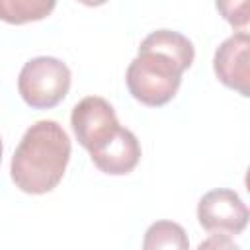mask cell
I'll list each match as a JSON object with an SVG mask.
<instances>
[{"instance_id": "1", "label": "cell", "mask_w": 250, "mask_h": 250, "mask_svg": "<svg viewBox=\"0 0 250 250\" xmlns=\"http://www.w3.org/2000/svg\"><path fill=\"white\" fill-rule=\"evenodd\" d=\"M193 57V43L186 35L172 29L148 33L125 74L131 96L150 107L168 104L176 96L182 74L191 66Z\"/></svg>"}, {"instance_id": "2", "label": "cell", "mask_w": 250, "mask_h": 250, "mask_svg": "<svg viewBox=\"0 0 250 250\" xmlns=\"http://www.w3.org/2000/svg\"><path fill=\"white\" fill-rule=\"evenodd\" d=\"M70 160V139L62 125L53 119L35 121L21 137L10 174L16 188L41 195L59 186Z\"/></svg>"}, {"instance_id": "3", "label": "cell", "mask_w": 250, "mask_h": 250, "mask_svg": "<svg viewBox=\"0 0 250 250\" xmlns=\"http://www.w3.org/2000/svg\"><path fill=\"white\" fill-rule=\"evenodd\" d=\"M70 88V70L57 57H35L27 61L18 76V90L23 102L35 109H49L61 104Z\"/></svg>"}, {"instance_id": "4", "label": "cell", "mask_w": 250, "mask_h": 250, "mask_svg": "<svg viewBox=\"0 0 250 250\" xmlns=\"http://www.w3.org/2000/svg\"><path fill=\"white\" fill-rule=\"evenodd\" d=\"M70 125L78 143L88 152H94L104 143H107L113 137V133L121 127L113 105L100 96L82 98L72 107Z\"/></svg>"}, {"instance_id": "5", "label": "cell", "mask_w": 250, "mask_h": 250, "mask_svg": "<svg viewBox=\"0 0 250 250\" xmlns=\"http://www.w3.org/2000/svg\"><path fill=\"white\" fill-rule=\"evenodd\" d=\"M248 207L240 195L227 188L207 191L197 203L199 225L215 234H240L248 225Z\"/></svg>"}, {"instance_id": "6", "label": "cell", "mask_w": 250, "mask_h": 250, "mask_svg": "<svg viewBox=\"0 0 250 250\" xmlns=\"http://www.w3.org/2000/svg\"><path fill=\"white\" fill-rule=\"evenodd\" d=\"M250 35L246 31L232 33L227 37L215 51L213 70L217 78L230 90H236L240 96H248V80H250Z\"/></svg>"}, {"instance_id": "7", "label": "cell", "mask_w": 250, "mask_h": 250, "mask_svg": "<svg viewBox=\"0 0 250 250\" xmlns=\"http://www.w3.org/2000/svg\"><path fill=\"white\" fill-rule=\"evenodd\" d=\"M90 158L104 174L125 176L133 172L141 160V143L129 129L119 127L107 143L90 152Z\"/></svg>"}, {"instance_id": "8", "label": "cell", "mask_w": 250, "mask_h": 250, "mask_svg": "<svg viewBox=\"0 0 250 250\" xmlns=\"http://www.w3.org/2000/svg\"><path fill=\"white\" fill-rule=\"evenodd\" d=\"M143 250H189V238L182 225L156 221L145 232Z\"/></svg>"}, {"instance_id": "9", "label": "cell", "mask_w": 250, "mask_h": 250, "mask_svg": "<svg viewBox=\"0 0 250 250\" xmlns=\"http://www.w3.org/2000/svg\"><path fill=\"white\" fill-rule=\"evenodd\" d=\"M55 6V0H0V20L16 25L37 21L47 18Z\"/></svg>"}, {"instance_id": "10", "label": "cell", "mask_w": 250, "mask_h": 250, "mask_svg": "<svg viewBox=\"0 0 250 250\" xmlns=\"http://www.w3.org/2000/svg\"><path fill=\"white\" fill-rule=\"evenodd\" d=\"M238 4L240 2H236V6H234V2H217V10L223 12V16H225V20L229 23L238 25V27H244L248 23V8H244V10L238 12L236 10Z\"/></svg>"}, {"instance_id": "11", "label": "cell", "mask_w": 250, "mask_h": 250, "mask_svg": "<svg viewBox=\"0 0 250 250\" xmlns=\"http://www.w3.org/2000/svg\"><path fill=\"white\" fill-rule=\"evenodd\" d=\"M197 250H242L229 234H211L203 242H199Z\"/></svg>"}, {"instance_id": "12", "label": "cell", "mask_w": 250, "mask_h": 250, "mask_svg": "<svg viewBox=\"0 0 250 250\" xmlns=\"http://www.w3.org/2000/svg\"><path fill=\"white\" fill-rule=\"evenodd\" d=\"M0 162H2V139H0Z\"/></svg>"}]
</instances>
